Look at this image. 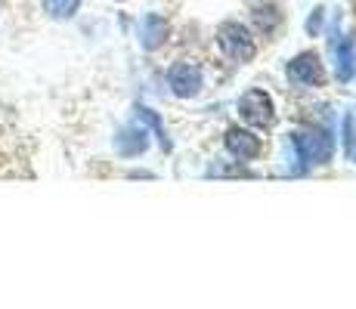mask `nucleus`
<instances>
[{
	"instance_id": "f257e3e1",
	"label": "nucleus",
	"mask_w": 356,
	"mask_h": 309,
	"mask_svg": "<svg viewBox=\"0 0 356 309\" xmlns=\"http://www.w3.org/2000/svg\"><path fill=\"white\" fill-rule=\"evenodd\" d=\"M217 40H220V50L236 62H248L254 56V37L238 22H223L220 31H217Z\"/></svg>"
},
{
	"instance_id": "f03ea898",
	"label": "nucleus",
	"mask_w": 356,
	"mask_h": 309,
	"mask_svg": "<svg viewBox=\"0 0 356 309\" xmlns=\"http://www.w3.org/2000/svg\"><path fill=\"white\" fill-rule=\"evenodd\" d=\"M238 112L251 124H270L273 121V102L264 90H248L238 99Z\"/></svg>"
},
{
	"instance_id": "7ed1b4c3",
	"label": "nucleus",
	"mask_w": 356,
	"mask_h": 309,
	"mask_svg": "<svg viewBox=\"0 0 356 309\" xmlns=\"http://www.w3.org/2000/svg\"><path fill=\"white\" fill-rule=\"evenodd\" d=\"M168 84L174 87L177 96H195L198 87H202V72L195 65H189V62H177L168 74Z\"/></svg>"
},
{
	"instance_id": "20e7f679",
	"label": "nucleus",
	"mask_w": 356,
	"mask_h": 309,
	"mask_svg": "<svg viewBox=\"0 0 356 309\" xmlns=\"http://www.w3.org/2000/svg\"><path fill=\"white\" fill-rule=\"evenodd\" d=\"M289 78L294 84H304V87L323 84V65H319V59L313 53H304V56H298L289 65Z\"/></svg>"
},
{
	"instance_id": "39448f33",
	"label": "nucleus",
	"mask_w": 356,
	"mask_h": 309,
	"mask_svg": "<svg viewBox=\"0 0 356 309\" xmlns=\"http://www.w3.org/2000/svg\"><path fill=\"white\" fill-rule=\"evenodd\" d=\"M227 146L232 155H238V161H248V158H254L260 152V140L254 133H248V130H236L232 127L227 133Z\"/></svg>"
},
{
	"instance_id": "423d86ee",
	"label": "nucleus",
	"mask_w": 356,
	"mask_h": 309,
	"mask_svg": "<svg viewBox=\"0 0 356 309\" xmlns=\"http://www.w3.org/2000/svg\"><path fill=\"white\" fill-rule=\"evenodd\" d=\"M164 34H168V22H164L161 16H155V12H149L140 22V44L146 47V50H155L164 40Z\"/></svg>"
},
{
	"instance_id": "0eeeda50",
	"label": "nucleus",
	"mask_w": 356,
	"mask_h": 309,
	"mask_svg": "<svg viewBox=\"0 0 356 309\" xmlns=\"http://www.w3.org/2000/svg\"><path fill=\"white\" fill-rule=\"evenodd\" d=\"M44 3V12L56 22H68V19L78 16L81 10V0H40Z\"/></svg>"
},
{
	"instance_id": "6e6552de",
	"label": "nucleus",
	"mask_w": 356,
	"mask_h": 309,
	"mask_svg": "<svg viewBox=\"0 0 356 309\" xmlns=\"http://www.w3.org/2000/svg\"><path fill=\"white\" fill-rule=\"evenodd\" d=\"M115 146H118L121 155H140L143 149H146V133L140 130H121L118 136H115Z\"/></svg>"
},
{
	"instance_id": "1a4fd4ad",
	"label": "nucleus",
	"mask_w": 356,
	"mask_h": 309,
	"mask_svg": "<svg viewBox=\"0 0 356 309\" xmlns=\"http://www.w3.org/2000/svg\"><path fill=\"white\" fill-rule=\"evenodd\" d=\"M254 19H257V28H264V34H270L279 25V19H282V16H279L273 6H266V10H257L254 12Z\"/></svg>"
}]
</instances>
